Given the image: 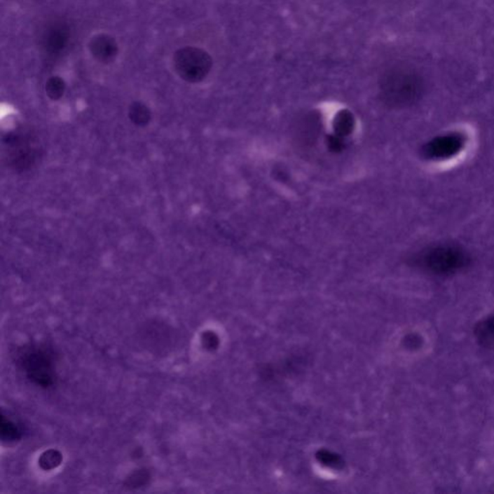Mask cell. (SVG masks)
Returning a JSON list of instances; mask_svg holds the SVG:
<instances>
[{
  "mask_svg": "<svg viewBox=\"0 0 494 494\" xmlns=\"http://www.w3.org/2000/svg\"><path fill=\"white\" fill-rule=\"evenodd\" d=\"M355 117L349 110H342L334 120V132L340 137H345L352 134L355 129Z\"/></svg>",
  "mask_w": 494,
  "mask_h": 494,
  "instance_id": "obj_7",
  "label": "cell"
},
{
  "mask_svg": "<svg viewBox=\"0 0 494 494\" xmlns=\"http://www.w3.org/2000/svg\"><path fill=\"white\" fill-rule=\"evenodd\" d=\"M61 462H62V455L55 450H48V451L43 453L39 460L41 467L46 470L57 467Z\"/></svg>",
  "mask_w": 494,
  "mask_h": 494,
  "instance_id": "obj_13",
  "label": "cell"
},
{
  "mask_svg": "<svg viewBox=\"0 0 494 494\" xmlns=\"http://www.w3.org/2000/svg\"><path fill=\"white\" fill-rule=\"evenodd\" d=\"M22 429L12 420L7 419L2 416L1 421V437L4 441L15 442L22 439Z\"/></svg>",
  "mask_w": 494,
  "mask_h": 494,
  "instance_id": "obj_11",
  "label": "cell"
},
{
  "mask_svg": "<svg viewBox=\"0 0 494 494\" xmlns=\"http://www.w3.org/2000/svg\"><path fill=\"white\" fill-rule=\"evenodd\" d=\"M474 334L480 344L494 345V315L483 319L475 327Z\"/></svg>",
  "mask_w": 494,
  "mask_h": 494,
  "instance_id": "obj_8",
  "label": "cell"
},
{
  "mask_svg": "<svg viewBox=\"0 0 494 494\" xmlns=\"http://www.w3.org/2000/svg\"><path fill=\"white\" fill-rule=\"evenodd\" d=\"M380 98L391 107H406L418 101L425 83L418 71L404 66L386 70L378 81Z\"/></svg>",
  "mask_w": 494,
  "mask_h": 494,
  "instance_id": "obj_1",
  "label": "cell"
},
{
  "mask_svg": "<svg viewBox=\"0 0 494 494\" xmlns=\"http://www.w3.org/2000/svg\"><path fill=\"white\" fill-rule=\"evenodd\" d=\"M89 50L99 62L109 63L117 56L118 45L111 36L99 34L92 38Z\"/></svg>",
  "mask_w": 494,
  "mask_h": 494,
  "instance_id": "obj_5",
  "label": "cell"
},
{
  "mask_svg": "<svg viewBox=\"0 0 494 494\" xmlns=\"http://www.w3.org/2000/svg\"><path fill=\"white\" fill-rule=\"evenodd\" d=\"M173 63L178 76L191 83H200L209 75L212 67L211 55L195 47H184L177 50Z\"/></svg>",
  "mask_w": 494,
  "mask_h": 494,
  "instance_id": "obj_3",
  "label": "cell"
},
{
  "mask_svg": "<svg viewBox=\"0 0 494 494\" xmlns=\"http://www.w3.org/2000/svg\"><path fill=\"white\" fill-rule=\"evenodd\" d=\"M423 259L425 266L430 270L441 275L451 273L463 266V255L450 248L427 253Z\"/></svg>",
  "mask_w": 494,
  "mask_h": 494,
  "instance_id": "obj_4",
  "label": "cell"
},
{
  "mask_svg": "<svg viewBox=\"0 0 494 494\" xmlns=\"http://www.w3.org/2000/svg\"><path fill=\"white\" fill-rule=\"evenodd\" d=\"M67 32L63 28H51L46 37V46L50 51L60 50L67 42Z\"/></svg>",
  "mask_w": 494,
  "mask_h": 494,
  "instance_id": "obj_10",
  "label": "cell"
},
{
  "mask_svg": "<svg viewBox=\"0 0 494 494\" xmlns=\"http://www.w3.org/2000/svg\"><path fill=\"white\" fill-rule=\"evenodd\" d=\"M129 116L137 126L144 127L150 122L151 111L142 102H134L130 107Z\"/></svg>",
  "mask_w": 494,
  "mask_h": 494,
  "instance_id": "obj_9",
  "label": "cell"
},
{
  "mask_svg": "<svg viewBox=\"0 0 494 494\" xmlns=\"http://www.w3.org/2000/svg\"><path fill=\"white\" fill-rule=\"evenodd\" d=\"M327 145L332 152H341L345 148L344 138L338 137L336 135H330L327 138Z\"/></svg>",
  "mask_w": 494,
  "mask_h": 494,
  "instance_id": "obj_14",
  "label": "cell"
},
{
  "mask_svg": "<svg viewBox=\"0 0 494 494\" xmlns=\"http://www.w3.org/2000/svg\"><path fill=\"white\" fill-rule=\"evenodd\" d=\"M17 362L28 380L43 388L55 383V353L48 345L29 344L20 350Z\"/></svg>",
  "mask_w": 494,
  "mask_h": 494,
  "instance_id": "obj_2",
  "label": "cell"
},
{
  "mask_svg": "<svg viewBox=\"0 0 494 494\" xmlns=\"http://www.w3.org/2000/svg\"><path fill=\"white\" fill-rule=\"evenodd\" d=\"M462 140L459 135H449L437 138L434 142L427 144L426 153L431 158H448L460 151L462 147Z\"/></svg>",
  "mask_w": 494,
  "mask_h": 494,
  "instance_id": "obj_6",
  "label": "cell"
},
{
  "mask_svg": "<svg viewBox=\"0 0 494 494\" xmlns=\"http://www.w3.org/2000/svg\"><path fill=\"white\" fill-rule=\"evenodd\" d=\"M148 478H149L148 477V473L146 471L140 470L132 474L130 479H128V483L132 488H138V486H142L143 483L147 482Z\"/></svg>",
  "mask_w": 494,
  "mask_h": 494,
  "instance_id": "obj_15",
  "label": "cell"
},
{
  "mask_svg": "<svg viewBox=\"0 0 494 494\" xmlns=\"http://www.w3.org/2000/svg\"><path fill=\"white\" fill-rule=\"evenodd\" d=\"M65 83L62 78H58V76L50 78L46 84V92H47L48 98L51 100L60 99L65 92Z\"/></svg>",
  "mask_w": 494,
  "mask_h": 494,
  "instance_id": "obj_12",
  "label": "cell"
}]
</instances>
